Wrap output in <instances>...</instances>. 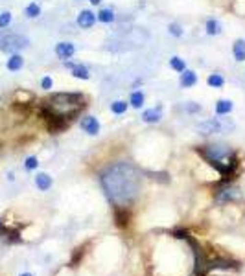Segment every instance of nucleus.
<instances>
[{
    "label": "nucleus",
    "instance_id": "f257e3e1",
    "mask_svg": "<svg viewBox=\"0 0 245 276\" xmlns=\"http://www.w3.org/2000/svg\"><path fill=\"white\" fill-rule=\"evenodd\" d=\"M100 184L113 207L127 208L140 195L142 171L133 162H115L100 173Z\"/></svg>",
    "mask_w": 245,
    "mask_h": 276
},
{
    "label": "nucleus",
    "instance_id": "f03ea898",
    "mask_svg": "<svg viewBox=\"0 0 245 276\" xmlns=\"http://www.w3.org/2000/svg\"><path fill=\"white\" fill-rule=\"evenodd\" d=\"M87 107V96L81 92H55L41 103V115L74 120Z\"/></svg>",
    "mask_w": 245,
    "mask_h": 276
},
{
    "label": "nucleus",
    "instance_id": "7ed1b4c3",
    "mask_svg": "<svg viewBox=\"0 0 245 276\" xmlns=\"http://www.w3.org/2000/svg\"><path fill=\"white\" fill-rule=\"evenodd\" d=\"M199 157L203 161L207 162L208 166H214L216 162L220 161H225L227 157L234 153L229 146H225V144H208V146H199L196 149Z\"/></svg>",
    "mask_w": 245,
    "mask_h": 276
},
{
    "label": "nucleus",
    "instance_id": "20e7f679",
    "mask_svg": "<svg viewBox=\"0 0 245 276\" xmlns=\"http://www.w3.org/2000/svg\"><path fill=\"white\" fill-rule=\"evenodd\" d=\"M30 46V37L23 33H6L0 37V52L2 54H21Z\"/></svg>",
    "mask_w": 245,
    "mask_h": 276
},
{
    "label": "nucleus",
    "instance_id": "39448f33",
    "mask_svg": "<svg viewBox=\"0 0 245 276\" xmlns=\"http://www.w3.org/2000/svg\"><path fill=\"white\" fill-rule=\"evenodd\" d=\"M234 127L230 122H223L221 118H208L205 122H201L196 125V131L197 135H203V137H210V135H221V133H227Z\"/></svg>",
    "mask_w": 245,
    "mask_h": 276
},
{
    "label": "nucleus",
    "instance_id": "423d86ee",
    "mask_svg": "<svg viewBox=\"0 0 245 276\" xmlns=\"http://www.w3.org/2000/svg\"><path fill=\"white\" fill-rule=\"evenodd\" d=\"M11 100H13L11 103L15 109H28L35 101V94L30 91H24V89H17L11 96Z\"/></svg>",
    "mask_w": 245,
    "mask_h": 276
},
{
    "label": "nucleus",
    "instance_id": "0eeeda50",
    "mask_svg": "<svg viewBox=\"0 0 245 276\" xmlns=\"http://www.w3.org/2000/svg\"><path fill=\"white\" fill-rule=\"evenodd\" d=\"M240 199V190L230 186V184H225L221 190L216 192V201L221 203V205H227V203H232V201Z\"/></svg>",
    "mask_w": 245,
    "mask_h": 276
},
{
    "label": "nucleus",
    "instance_id": "6e6552de",
    "mask_svg": "<svg viewBox=\"0 0 245 276\" xmlns=\"http://www.w3.org/2000/svg\"><path fill=\"white\" fill-rule=\"evenodd\" d=\"M54 52H55V55L61 59V61H69V59H72L74 54H76V46H74V43L61 41V43H57V45H55Z\"/></svg>",
    "mask_w": 245,
    "mask_h": 276
},
{
    "label": "nucleus",
    "instance_id": "1a4fd4ad",
    "mask_svg": "<svg viewBox=\"0 0 245 276\" xmlns=\"http://www.w3.org/2000/svg\"><path fill=\"white\" fill-rule=\"evenodd\" d=\"M76 23L81 30H91L92 26L96 24V13L91 11V9H81V11L77 13Z\"/></svg>",
    "mask_w": 245,
    "mask_h": 276
},
{
    "label": "nucleus",
    "instance_id": "9d476101",
    "mask_svg": "<svg viewBox=\"0 0 245 276\" xmlns=\"http://www.w3.org/2000/svg\"><path fill=\"white\" fill-rule=\"evenodd\" d=\"M81 129L87 133V135H91V137H96V135H100V122L94 118V116H83V120H81Z\"/></svg>",
    "mask_w": 245,
    "mask_h": 276
},
{
    "label": "nucleus",
    "instance_id": "9b49d317",
    "mask_svg": "<svg viewBox=\"0 0 245 276\" xmlns=\"http://www.w3.org/2000/svg\"><path fill=\"white\" fill-rule=\"evenodd\" d=\"M142 122L144 123H159L162 120V107H151V109H146L142 113Z\"/></svg>",
    "mask_w": 245,
    "mask_h": 276
},
{
    "label": "nucleus",
    "instance_id": "f8f14e48",
    "mask_svg": "<svg viewBox=\"0 0 245 276\" xmlns=\"http://www.w3.org/2000/svg\"><path fill=\"white\" fill-rule=\"evenodd\" d=\"M196 83H197V74H196L194 70L186 69L184 72L179 74V85H181L183 89H190V87H194Z\"/></svg>",
    "mask_w": 245,
    "mask_h": 276
},
{
    "label": "nucleus",
    "instance_id": "ddd939ff",
    "mask_svg": "<svg viewBox=\"0 0 245 276\" xmlns=\"http://www.w3.org/2000/svg\"><path fill=\"white\" fill-rule=\"evenodd\" d=\"M6 69L9 72H19V70L24 69V57L21 54H11L6 59Z\"/></svg>",
    "mask_w": 245,
    "mask_h": 276
},
{
    "label": "nucleus",
    "instance_id": "4468645a",
    "mask_svg": "<svg viewBox=\"0 0 245 276\" xmlns=\"http://www.w3.org/2000/svg\"><path fill=\"white\" fill-rule=\"evenodd\" d=\"M52 184H54V181H52V177L48 175V173H37L35 175V186H37L41 192H48L50 188H52Z\"/></svg>",
    "mask_w": 245,
    "mask_h": 276
},
{
    "label": "nucleus",
    "instance_id": "2eb2a0df",
    "mask_svg": "<svg viewBox=\"0 0 245 276\" xmlns=\"http://www.w3.org/2000/svg\"><path fill=\"white\" fill-rule=\"evenodd\" d=\"M214 111L218 116H227L234 111V103L230 100H218L214 105Z\"/></svg>",
    "mask_w": 245,
    "mask_h": 276
},
{
    "label": "nucleus",
    "instance_id": "dca6fc26",
    "mask_svg": "<svg viewBox=\"0 0 245 276\" xmlns=\"http://www.w3.org/2000/svg\"><path fill=\"white\" fill-rule=\"evenodd\" d=\"M232 55L238 63L245 61V39H236L232 45Z\"/></svg>",
    "mask_w": 245,
    "mask_h": 276
},
{
    "label": "nucleus",
    "instance_id": "f3484780",
    "mask_svg": "<svg viewBox=\"0 0 245 276\" xmlns=\"http://www.w3.org/2000/svg\"><path fill=\"white\" fill-rule=\"evenodd\" d=\"M70 74H72V77H76V79H81V81H87V79H91V70L87 69L85 65H74V67L70 69Z\"/></svg>",
    "mask_w": 245,
    "mask_h": 276
},
{
    "label": "nucleus",
    "instance_id": "a211bd4d",
    "mask_svg": "<svg viewBox=\"0 0 245 276\" xmlns=\"http://www.w3.org/2000/svg\"><path fill=\"white\" fill-rule=\"evenodd\" d=\"M115 19H116V15L111 8H103L96 13V21L101 24H113L115 23Z\"/></svg>",
    "mask_w": 245,
    "mask_h": 276
},
{
    "label": "nucleus",
    "instance_id": "6ab92c4d",
    "mask_svg": "<svg viewBox=\"0 0 245 276\" xmlns=\"http://www.w3.org/2000/svg\"><path fill=\"white\" fill-rule=\"evenodd\" d=\"M115 219L120 229H125L129 225V212H127V208H115Z\"/></svg>",
    "mask_w": 245,
    "mask_h": 276
},
{
    "label": "nucleus",
    "instance_id": "aec40b11",
    "mask_svg": "<svg viewBox=\"0 0 245 276\" xmlns=\"http://www.w3.org/2000/svg\"><path fill=\"white\" fill-rule=\"evenodd\" d=\"M205 31H207L208 35L216 37V35H221L223 26H221L220 21H216V19H208L207 23H205Z\"/></svg>",
    "mask_w": 245,
    "mask_h": 276
},
{
    "label": "nucleus",
    "instance_id": "412c9836",
    "mask_svg": "<svg viewBox=\"0 0 245 276\" xmlns=\"http://www.w3.org/2000/svg\"><path fill=\"white\" fill-rule=\"evenodd\" d=\"M146 103V94L142 91H133L129 96V105L133 109H142Z\"/></svg>",
    "mask_w": 245,
    "mask_h": 276
},
{
    "label": "nucleus",
    "instance_id": "4be33fe9",
    "mask_svg": "<svg viewBox=\"0 0 245 276\" xmlns=\"http://www.w3.org/2000/svg\"><path fill=\"white\" fill-rule=\"evenodd\" d=\"M207 85L212 87V89H223V87H225V77H223L221 74H218V72H212V74H208V77H207Z\"/></svg>",
    "mask_w": 245,
    "mask_h": 276
},
{
    "label": "nucleus",
    "instance_id": "5701e85b",
    "mask_svg": "<svg viewBox=\"0 0 245 276\" xmlns=\"http://www.w3.org/2000/svg\"><path fill=\"white\" fill-rule=\"evenodd\" d=\"M170 69L181 74V72L186 70V61H184L183 57H179V55H173V57H170Z\"/></svg>",
    "mask_w": 245,
    "mask_h": 276
},
{
    "label": "nucleus",
    "instance_id": "b1692460",
    "mask_svg": "<svg viewBox=\"0 0 245 276\" xmlns=\"http://www.w3.org/2000/svg\"><path fill=\"white\" fill-rule=\"evenodd\" d=\"M127 107H129V103L127 101H123V100H116L111 103V113L113 115H123V113H127Z\"/></svg>",
    "mask_w": 245,
    "mask_h": 276
},
{
    "label": "nucleus",
    "instance_id": "393cba45",
    "mask_svg": "<svg viewBox=\"0 0 245 276\" xmlns=\"http://www.w3.org/2000/svg\"><path fill=\"white\" fill-rule=\"evenodd\" d=\"M24 15L28 17V19H37L41 15V6H39L37 2H30L26 8H24Z\"/></svg>",
    "mask_w": 245,
    "mask_h": 276
},
{
    "label": "nucleus",
    "instance_id": "a878e982",
    "mask_svg": "<svg viewBox=\"0 0 245 276\" xmlns=\"http://www.w3.org/2000/svg\"><path fill=\"white\" fill-rule=\"evenodd\" d=\"M168 33L172 35V37L181 39L184 35V30H183V26H181L179 23H170L168 24Z\"/></svg>",
    "mask_w": 245,
    "mask_h": 276
},
{
    "label": "nucleus",
    "instance_id": "bb28decb",
    "mask_svg": "<svg viewBox=\"0 0 245 276\" xmlns=\"http://www.w3.org/2000/svg\"><path fill=\"white\" fill-rule=\"evenodd\" d=\"M13 23V13L11 11H2L0 13V30H6Z\"/></svg>",
    "mask_w": 245,
    "mask_h": 276
},
{
    "label": "nucleus",
    "instance_id": "cd10ccee",
    "mask_svg": "<svg viewBox=\"0 0 245 276\" xmlns=\"http://www.w3.org/2000/svg\"><path fill=\"white\" fill-rule=\"evenodd\" d=\"M39 168V159L35 155H30V157H26V161H24V169L26 171H33V169Z\"/></svg>",
    "mask_w": 245,
    "mask_h": 276
},
{
    "label": "nucleus",
    "instance_id": "c85d7f7f",
    "mask_svg": "<svg viewBox=\"0 0 245 276\" xmlns=\"http://www.w3.org/2000/svg\"><path fill=\"white\" fill-rule=\"evenodd\" d=\"M184 111L188 113V115H199L203 107H201V103H196V101H186L184 103Z\"/></svg>",
    "mask_w": 245,
    "mask_h": 276
},
{
    "label": "nucleus",
    "instance_id": "c756f323",
    "mask_svg": "<svg viewBox=\"0 0 245 276\" xmlns=\"http://www.w3.org/2000/svg\"><path fill=\"white\" fill-rule=\"evenodd\" d=\"M39 87H41L43 91H52V89H54V79L50 76H43L41 81H39Z\"/></svg>",
    "mask_w": 245,
    "mask_h": 276
},
{
    "label": "nucleus",
    "instance_id": "7c9ffc66",
    "mask_svg": "<svg viewBox=\"0 0 245 276\" xmlns=\"http://www.w3.org/2000/svg\"><path fill=\"white\" fill-rule=\"evenodd\" d=\"M89 2H91L92 6H98V4H101V2H103V0H89Z\"/></svg>",
    "mask_w": 245,
    "mask_h": 276
},
{
    "label": "nucleus",
    "instance_id": "2f4dec72",
    "mask_svg": "<svg viewBox=\"0 0 245 276\" xmlns=\"http://www.w3.org/2000/svg\"><path fill=\"white\" fill-rule=\"evenodd\" d=\"M4 229V223H2V219H0V230Z\"/></svg>",
    "mask_w": 245,
    "mask_h": 276
},
{
    "label": "nucleus",
    "instance_id": "473e14b6",
    "mask_svg": "<svg viewBox=\"0 0 245 276\" xmlns=\"http://www.w3.org/2000/svg\"><path fill=\"white\" fill-rule=\"evenodd\" d=\"M21 276H31L30 273H24V275H21Z\"/></svg>",
    "mask_w": 245,
    "mask_h": 276
}]
</instances>
